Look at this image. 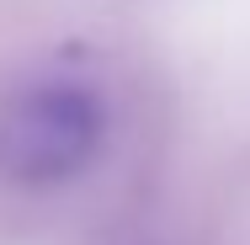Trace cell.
Returning <instances> with one entry per match:
<instances>
[{
    "label": "cell",
    "instance_id": "1",
    "mask_svg": "<svg viewBox=\"0 0 250 245\" xmlns=\"http://www.w3.org/2000/svg\"><path fill=\"white\" fill-rule=\"evenodd\" d=\"M106 144V101L80 75H32L0 96V181L64 187Z\"/></svg>",
    "mask_w": 250,
    "mask_h": 245
}]
</instances>
